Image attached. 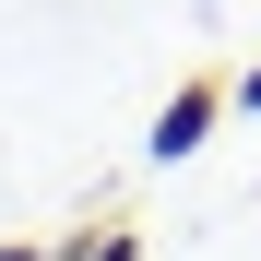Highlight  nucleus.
<instances>
[{
  "label": "nucleus",
  "instance_id": "1",
  "mask_svg": "<svg viewBox=\"0 0 261 261\" xmlns=\"http://www.w3.org/2000/svg\"><path fill=\"white\" fill-rule=\"evenodd\" d=\"M202 130H214V83H190V95H178V107L154 119V154H190Z\"/></svg>",
  "mask_w": 261,
  "mask_h": 261
},
{
  "label": "nucleus",
  "instance_id": "2",
  "mask_svg": "<svg viewBox=\"0 0 261 261\" xmlns=\"http://www.w3.org/2000/svg\"><path fill=\"white\" fill-rule=\"evenodd\" d=\"M83 261H130V238H95V249H83Z\"/></svg>",
  "mask_w": 261,
  "mask_h": 261
}]
</instances>
